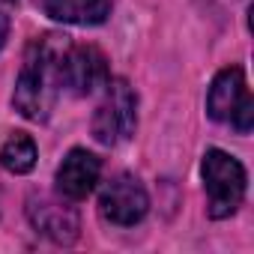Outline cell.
<instances>
[{
  "label": "cell",
  "mask_w": 254,
  "mask_h": 254,
  "mask_svg": "<svg viewBox=\"0 0 254 254\" xmlns=\"http://www.w3.org/2000/svg\"><path fill=\"white\" fill-rule=\"evenodd\" d=\"M66 45H69V36H57V33H48L30 45L18 84H15V96H12L15 108L27 120H45L51 114L63 90L60 60H63Z\"/></svg>",
  "instance_id": "obj_1"
},
{
  "label": "cell",
  "mask_w": 254,
  "mask_h": 254,
  "mask_svg": "<svg viewBox=\"0 0 254 254\" xmlns=\"http://www.w3.org/2000/svg\"><path fill=\"white\" fill-rule=\"evenodd\" d=\"M245 168L224 150H206L203 156V186L209 197V215L227 218L239 209L245 197Z\"/></svg>",
  "instance_id": "obj_2"
},
{
  "label": "cell",
  "mask_w": 254,
  "mask_h": 254,
  "mask_svg": "<svg viewBox=\"0 0 254 254\" xmlns=\"http://www.w3.org/2000/svg\"><path fill=\"white\" fill-rule=\"evenodd\" d=\"M105 99L99 102L96 114H93V138L105 147H114L120 141H129L135 135V123H138V99L132 93V87L123 78L105 81Z\"/></svg>",
  "instance_id": "obj_3"
},
{
  "label": "cell",
  "mask_w": 254,
  "mask_h": 254,
  "mask_svg": "<svg viewBox=\"0 0 254 254\" xmlns=\"http://www.w3.org/2000/svg\"><path fill=\"white\" fill-rule=\"evenodd\" d=\"M206 111L218 123H230L236 132H251L254 123V102L245 84V72L239 66H227L215 75L209 96H206Z\"/></svg>",
  "instance_id": "obj_4"
},
{
  "label": "cell",
  "mask_w": 254,
  "mask_h": 254,
  "mask_svg": "<svg viewBox=\"0 0 254 254\" xmlns=\"http://www.w3.org/2000/svg\"><path fill=\"white\" fill-rule=\"evenodd\" d=\"M99 209H102V215H105L111 224L132 227V224H138V221L147 215L150 197H147V189L141 186L138 177H132V174H117V177L102 189Z\"/></svg>",
  "instance_id": "obj_5"
},
{
  "label": "cell",
  "mask_w": 254,
  "mask_h": 254,
  "mask_svg": "<svg viewBox=\"0 0 254 254\" xmlns=\"http://www.w3.org/2000/svg\"><path fill=\"white\" fill-rule=\"evenodd\" d=\"M27 218L42 236H48L57 245H72L78 239V212H75V206H69L66 200H60L54 194H45V191L30 194Z\"/></svg>",
  "instance_id": "obj_6"
},
{
  "label": "cell",
  "mask_w": 254,
  "mask_h": 254,
  "mask_svg": "<svg viewBox=\"0 0 254 254\" xmlns=\"http://www.w3.org/2000/svg\"><path fill=\"white\" fill-rule=\"evenodd\" d=\"M60 72H63V90H69L75 96H87L108 81V60L93 45L69 42L63 51V60H60Z\"/></svg>",
  "instance_id": "obj_7"
},
{
  "label": "cell",
  "mask_w": 254,
  "mask_h": 254,
  "mask_svg": "<svg viewBox=\"0 0 254 254\" xmlns=\"http://www.w3.org/2000/svg\"><path fill=\"white\" fill-rule=\"evenodd\" d=\"M102 174V162L87 150H72L57 168V191L69 200H84Z\"/></svg>",
  "instance_id": "obj_8"
},
{
  "label": "cell",
  "mask_w": 254,
  "mask_h": 254,
  "mask_svg": "<svg viewBox=\"0 0 254 254\" xmlns=\"http://www.w3.org/2000/svg\"><path fill=\"white\" fill-rule=\"evenodd\" d=\"M45 12L63 24H102L111 15V0H45Z\"/></svg>",
  "instance_id": "obj_9"
},
{
  "label": "cell",
  "mask_w": 254,
  "mask_h": 254,
  "mask_svg": "<svg viewBox=\"0 0 254 254\" xmlns=\"http://www.w3.org/2000/svg\"><path fill=\"white\" fill-rule=\"evenodd\" d=\"M0 165H3L6 171H12V174H30L33 165H36V144H33V138L24 135V132H15L3 144V150H0Z\"/></svg>",
  "instance_id": "obj_10"
},
{
  "label": "cell",
  "mask_w": 254,
  "mask_h": 254,
  "mask_svg": "<svg viewBox=\"0 0 254 254\" xmlns=\"http://www.w3.org/2000/svg\"><path fill=\"white\" fill-rule=\"evenodd\" d=\"M6 33H9V18L0 12V48H3V42H6Z\"/></svg>",
  "instance_id": "obj_11"
},
{
  "label": "cell",
  "mask_w": 254,
  "mask_h": 254,
  "mask_svg": "<svg viewBox=\"0 0 254 254\" xmlns=\"http://www.w3.org/2000/svg\"><path fill=\"white\" fill-rule=\"evenodd\" d=\"M0 3H15V0H0Z\"/></svg>",
  "instance_id": "obj_12"
}]
</instances>
